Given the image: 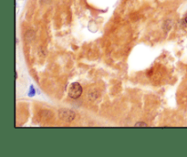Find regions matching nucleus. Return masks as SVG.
<instances>
[{"mask_svg":"<svg viewBox=\"0 0 187 157\" xmlns=\"http://www.w3.org/2000/svg\"><path fill=\"white\" fill-rule=\"evenodd\" d=\"M184 21H185V23H187V13H186V15L184 16Z\"/></svg>","mask_w":187,"mask_h":157,"instance_id":"obj_4","label":"nucleus"},{"mask_svg":"<svg viewBox=\"0 0 187 157\" xmlns=\"http://www.w3.org/2000/svg\"><path fill=\"white\" fill-rule=\"evenodd\" d=\"M75 112L70 109H60L59 110V117L64 121L70 122L75 119Z\"/></svg>","mask_w":187,"mask_h":157,"instance_id":"obj_2","label":"nucleus"},{"mask_svg":"<svg viewBox=\"0 0 187 157\" xmlns=\"http://www.w3.org/2000/svg\"><path fill=\"white\" fill-rule=\"evenodd\" d=\"M83 92L82 86L79 82H74L71 84L70 90H68V96L71 99H78L81 96Z\"/></svg>","mask_w":187,"mask_h":157,"instance_id":"obj_1","label":"nucleus"},{"mask_svg":"<svg viewBox=\"0 0 187 157\" xmlns=\"http://www.w3.org/2000/svg\"><path fill=\"white\" fill-rule=\"evenodd\" d=\"M134 126H135V127H146V126H148V125H147V124H145V122L139 121V122H137V124H135Z\"/></svg>","mask_w":187,"mask_h":157,"instance_id":"obj_3","label":"nucleus"}]
</instances>
